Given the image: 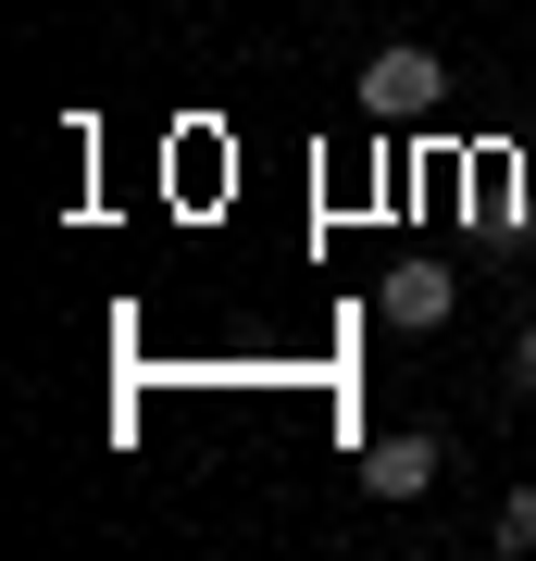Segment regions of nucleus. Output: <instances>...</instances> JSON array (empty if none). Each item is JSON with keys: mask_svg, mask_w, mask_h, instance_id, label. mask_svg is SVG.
I'll return each mask as SVG.
<instances>
[{"mask_svg": "<svg viewBox=\"0 0 536 561\" xmlns=\"http://www.w3.org/2000/svg\"><path fill=\"white\" fill-rule=\"evenodd\" d=\"M437 101H449V62L424 38H387L375 62H362V113H375V125H424Z\"/></svg>", "mask_w": 536, "mask_h": 561, "instance_id": "obj_1", "label": "nucleus"}, {"mask_svg": "<svg viewBox=\"0 0 536 561\" xmlns=\"http://www.w3.org/2000/svg\"><path fill=\"white\" fill-rule=\"evenodd\" d=\"M449 300H461V287H449V262H387V275H375V312L399 324V337H437Z\"/></svg>", "mask_w": 536, "mask_h": 561, "instance_id": "obj_2", "label": "nucleus"}, {"mask_svg": "<svg viewBox=\"0 0 536 561\" xmlns=\"http://www.w3.org/2000/svg\"><path fill=\"white\" fill-rule=\"evenodd\" d=\"M362 486H375L387 512H399V500H424V486H437V437H424V424H399V437H375V461H362Z\"/></svg>", "mask_w": 536, "mask_h": 561, "instance_id": "obj_3", "label": "nucleus"}, {"mask_svg": "<svg viewBox=\"0 0 536 561\" xmlns=\"http://www.w3.org/2000/svg\"><path fill=\"white\" fill-rule=\"evenodd\" d=\"M499 549H512V561L536 549V486H512V500H499Z\"/></svg>", "mask_w": 536, "mask_h": 561, "instance_id": "obj_4", "label": "nucleus"}, {"mask_svg": "<svg viewBox=\"0 0 536 561\" xmlns=\"http://www.w3.org/2000/svg\"><path fill=\"white\" fill-rule=\"evenodd\" d=\"M512 375H524V400H536V324H524V350H512Z\"/></svg>", "mask_w": 536, "mask_h": 561, "instance_id": "obj_5", "label": "nucleus"}]
</instances>
